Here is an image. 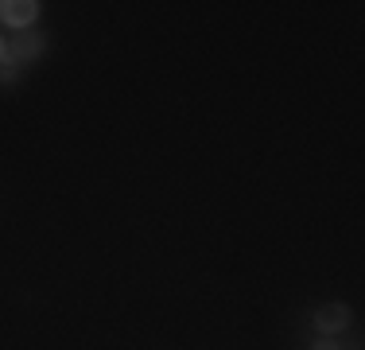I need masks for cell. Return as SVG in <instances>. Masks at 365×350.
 I'll return each mask as SVG.
<instances>
[{
	"label": "cell",
	"instance_id": "cell-1",
	"mask_svg": "<svg viewBox=\"0 0 365 350\" xmlns=\"http://www.w3.org/2000/svg\"><path fill=\"white\" fill-rule=\"evenodd\" d=\"M350 319H354V311H350V304H342V300L319 304V308L311 311V327H315L323 339H334V335H342V331L350 327Z\"/></svg>",
	"mask_w": 365,
	"mask_h": 350
},
{
	"label": "cell",
	"instance_id": "cell-6",
	"mask_svg": "<svg viewBox=\"0 0 365 350\" xmlns=\"http://www.w3.org/2000/svg\"><path fill=\"white\" fill-rule=\"evenodd\" d=\"M4 55H8V39H0V63H4Z\"/></svg>",
	"mask_w": 365,
	"mask_h": 350
},
{
	"label": "cell",
	"instance_id": "cell-4",
	"mask_svg": "<svg viewBox=\"0 0 365 350\" xmlns=\"http://www.w3.org/2000/svg\"><path fill=\"white\" fill-rule=\"evenodd\" d=\"M16 78H20V66H12V63H0V86H12Z\"/></svg>",
	"mask_w": 365,
	"mask_h": 350
},
{
	"label": "cell",
	"instance_id": "cell-2",
	"mask_svg": "<svg viewBox=\"0 0 365 350\" xmlns=\"http://www.w3.org/2000/svg\"><path fill=\"white\" fill-rule=\"evenodd\" d=\"M43 51H47V31H20L16 39H8V55H4V63H12V66L36 63Z\"/></svg>",
	"mask_w": 365,
	"mask_h": 350
},
{
	"label": "cell",
	"instance_id": "cell-5",
	"mask_svg": "<svg viewBox=\"0 0 365 350\" xmlns=\"http://www.w3.org/2000/svg\"><path fill=\"white\" fill-rule=\"evenodd\" d=\"M311 350H342L338 339H319V343H311Z\"/></svg>",
	"mask_w": 365,
	"mask_h": 350
},
{
	"label": "cell",
	"instance_id": "cell-3",
	"mask_svg": "<svg viewBox=\"0 0 365 350\" xmlns=\"http://www.w3.org/2000/svg\"><path fill=\"white\" fill-rule=\"evenodd\" d=\"M39 8H43L39 0H0V24L24 31L39 20Z\"/></svg>",
	"mask_w": 365,
	"mask_h": 350
}]
</instances>
